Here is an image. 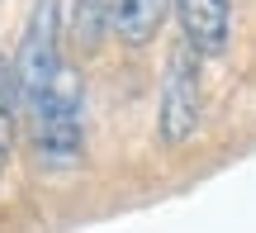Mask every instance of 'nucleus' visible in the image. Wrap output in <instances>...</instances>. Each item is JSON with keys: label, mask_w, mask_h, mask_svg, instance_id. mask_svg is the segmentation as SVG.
Masks as SVG:
<instances>
[{"label": "nucleus", "mask_w": 256, "mask_h": 233, "mask_svg": "<svg viewBox=\"0 0 256 233\" xmlns=\"http://www.w3.org/2000/svg\"><path fill=\"white\" fill-rule=\"evenodd\" d=\"M14 86H19V105L34 114V105L52 91V81L62 76V5L57 0H38L28 29L19 38L14 53Z\"/></svg>", "instance_id": "2"}, {"label": "nucleus", "mask_w": 256, "mask_h": 233, "mask_svg": "<svg viewBox=\"0 0 256 233\" xmlns=\"http://www.w3.org/2000/svg\"><path fill=\"white\" fill-rule=\"evenodd\" d=\"M176 0H114V38L128 48H142L162 34Z\"/></svg>", "instance_id": "5"}, {"label": "nucleus", "mask_w": 256, "mask_h": 233, "mask_svg": "<svg viewBox=\"0 0 256 233\" xmlns=\"http://www.w3.org/2000/svg\"><path fill=\"white\" fill-rule=\"evenodd\" d=\"M176 19H180L185 48H194L200 57H218L228 48L232 34L228 0H176Z\"/></svg>", "instance_id": "4"}, {"label": "nucleus", "mask_w": 256, "mask_h": 233, "mask_svg": "<svg viewBox=\"0 0 256 233\" xmlns=\"http://www.w3.org/2000/svg\"><path fill=\"white\" fill-rule=\"evenodd\" d=\"M24 110L19 105V86H14V67L0 62V162L10 157V143H14V114Z\"/></svg>", "instance_id": "7"}, {"label": "nucleus", "mask_w": 256, "mask_h": 233, "mask_svg": "<svg viewBox=\"0 0 256 233\" xmlns=\"http://www.w3.org/2000/svg\"><path fill=\"white\" fill-rule=\"evenodd\" d=\"M34 148L48 171H72L86 152V95L66 67L52 91L34 105Z\"/></svg>", "instance_id": "1"}, {"label": "nucleus", "mask_w": 256, "mask_h": 233, "mask_svg": "<svg viewBox=\"0 0 256 233\" xmlns=\"http://www.w3.org/2000/svg\"><path fill=\"white\" fill-rule=\"evenodd\" d=\"M66 34L76 48H95L104 34H114V0H76Z\"/></svg>", "instance_id": "6"}, {"label": "nucleus", "mask_w": 256, "mask_h": 233, "mask_svg": "<svg viewBox=\"0 0 256 233\" xmlns=\"http://www.w3.org/2000/svg\"><path fill=\"white\" fill-rule=\"evenodd\" d=\"M204 119V86H200V53L194 48H176L166 57L162 76V100H156V138L166 148H185L200 133Z\"/></svg>", "instance_id": "3"}]
</instances>
